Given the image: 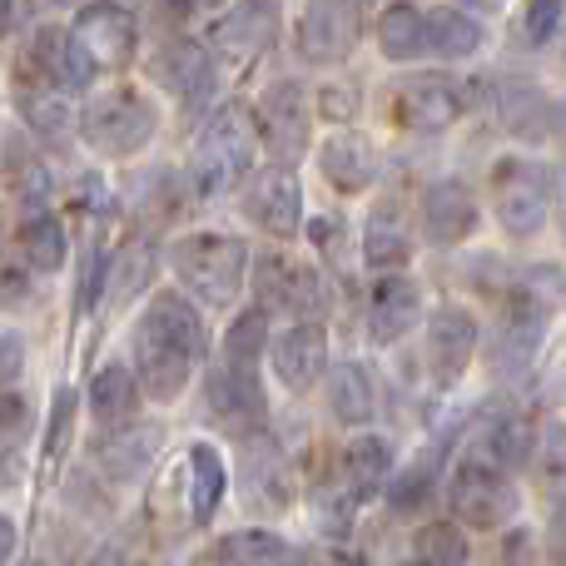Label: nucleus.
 Segmentation results:
<instances>
[{
	"instance_id": "0eeeda50",
	"label": "nucleus",
	"mask_w": 566,
	"mask_h": 566,
	"mask_svg": "<svg viewBox=\"0 0 566 566\" xmlns=\"http://www.w3.org/2000/svg\"><path fill=\"white\" fill-rule=\"evenodd\" d=\"M492 205H497V219L512 239L542 234L552 205V175L532 159H502L492 169Z\"/></svg>"
},
{
	"instance_id": "79ce46f5",
	"label": "nucleus",
	"mask_w": 566,
	"mask_h": 566,
	"mask_svg": "<svg viewBox=\"0 0 566 566\" xmlns=\"http://www.w3.org/2000/svg\"><path fill=\"white\" fill-rule=\"evenodd\" d=\"M109 269H115V259L105 254V249H90L85 254V269H80V293H75V308L80 313H90L99 303V293H105V279H109Z\"/></svg>"
},
{
	"instance_id": "2eb2a0df",
	"label": "nucleus",
	"mask_w": 566,
	"mask_h": 566,
	"mask_svg": "<svg viewBox=\"0 0 566 566\" xmlns=\"http://www.w3.org/2000/svg\"><path fill=\"white\" fill-rule=\"evenodd\" d=\"M259 135H264L269 155L279 165H298L308 155V99H303L298 80H279L264 90V105H259Z\"/></svg>"
},
{
	"instance_id": "9d476101",
	"label": "nucleus",
	"mask_w": 566,
	"mask_h": 566,
	"mask_svg": "<svg viewBox=\"0 0 566 566\" xmlns=\"http://www.w3.org/2000/svg\"><path fill=\"white\" fill-rule=\"evenodd\" d=\"M542 333H547V308H542L532 293H517V298L502 308L497 333L488 338L492 378H522V373L532 368V358L542 353Z\"/></svg>"
},
{
	"instance_id": "b1692460",
	"label": "nucleus",
	"mask_w": 566,
	"mask_h": 566,
	"mask_svg": "<svg viewBox=\"0 0 566 566\" xmlns=\"http://www.w3.org/2000/svg\"><path fill=\"white\" fill-rule=\"evenodd\" d=\"M318 169L338 195H358V189H368L373 175H378V149H373V139L358 135V129H338L333 139H323Z\"/></svg>"
},
{
	"instance_id": "603ef678",
	"label": "nucleus",
	"mask_w": 566,
	"mask_h": 566,
	"mask_svg": "<svg viewBox=\"0 0 566 566\" xmlns=\"http://www.w3.org/2000/svg\"><path fill=\"white\" fill-rule=\"evenodd\" d=\"M50 6H75V0H50Z\"/></svg>"
},
{
	"instance_id": "20e7f679",
	"label": "nucleus",
	"mask_w": 566,
	"mask_h": 566,
	"mask_svg": "<svg viewBox=\"0 0 566 566\" xmlns=\"http://www.w3.org/2000/svg\"><path fill=\"white\" fill-rule=\"evenodd\" d=\"M80 129H85V139L105 159H129L155 135V109H149V99L139 95V90L119 85V90H105V95L90 99Z\"/></svg>"
},
{
	"instance_id": "8fccbe9b",
	"label": "nucleus",
	"mask_w": 566,
	"mask_h": 566,
	"mask_svg": "<svg viewBox=\"0 0 566 566\" xmlns=\"http://www.w3.org/2000/svg\"><path fill=\"white\" fill-rule=\"evenodd\" d=\"M472 10H497V6H507V0H468Z\"/></svg>"
},
{
	"instance_id": "39448f33",
	"label": "nucleus",
	"mask_w": 566,
	"mask_h": 566,
	"mask_svg": "<svg viewBox=\"0 0 566 566\" xmlns=\"http://www.w3.org/2000/svg\"><path fill=\"white\" fill-rule=\"evenodd\" d=\"M507 478H512L507 468H497L492 458L462 448L458 472H452V488H448L452 512H458L468 527H502V522L517 512V492H512Z\"/></svg>"
},
{
	"instance_id": "393cba45",
	"label": "nucleus",
	"mask_w": 566,
	"mask_h": 566,
	"mask_svg": "<svg viewBox=\"0 0 566 566\" xmlns=\"http://www.w3.org/2000/svg\"><path fill=\"white\" fill-rule=\"evenodd\" d=\"M418 318H422V293H418V283L412 279H402V274H392V279H382L378 289H373V298H368V333H373V343H398V338H408L412 328H418Z\"/></svg>"
},
{
	"instance_id": "a211bd4d",
	"label": "nucleus",
	"mask_w": 566,
	"mask_h": 566,
	"mask_svg": "<svg viewBox=\"0 0 566 566\" xmlns=\"http://www.w3.org/2000/svg\"><path fill=\"white\" fill-rule=\"evenodd\" d=\"M149 75H155L169 95L185 99L189 115H195V109H205L209 99H214V85H219L214 60H209V50L195 45V40H169V45L149 60Z\"/></svg>"
},
{
	"instance_id": "f03ea898",
	"label": "nucleus",
	"mask_w": 566,
	"mask_h": 566,
	"mask_svg": "<svg viewBox=\"0 0 566 566\" xmlns=\"http://www.w3.org/2000/svg\"><path fill=\"white\" fill-rule=\"evenodd\" d=\"M169 269L209 308H229L244 289L249 274V244L234 234H189L169 249Z\"/></svg>"
},
{
	"instance_id": "f3484780",
	"label": "nucleus",
	"mask_w": 566,
	"mask_h": 566,
	"mask_svg": "<svg viewBox=\"0 0 566 566\" xmlns=\"http://www.w3.org/2000/svg\"><path fill=\"white\" fill-rule=\"evenodd\" d=\"M269 358H274V378L283 388L308 392L318 378H328V333L318 318H298L269 343Z\"/></svg>"
},
{
	"instance_id": "f704fd0d",
	"label": "nucleus",
	"mask_w": 566,
	"mask_h": 566,
	"mask_svg": "<svg viewBox=\"0 0 566 566\" xmlns=\"http://www.w3.org/2000/svg\"><path fill=\"white\" fill-rule=\"evenodd\" d=\"M149 279H155V244L149 239H129L115 254V269H109V298L115 303L139 298L149 289Z\"/></svg>"
},
{
	"instance_id": "09e8293b",
	"label": "nucleus",
	"mask_w": 566,
	"mask_h": 566,
	"mask_svg": "<svg viewBox=\"0 0 566 566\" xmlns=\"http://www.w3.org/2000/svg\"><path fill=\"white\" fill-rule=\"evenodd\" d=\"M552 547H557V557H566V502L557 512V532H552Z\"/></svg>"
},
{
	"instance_id": "49530a36",
	"label": "nucleus",
	"mask_w": 566,
	"mask_h": 566,
	"mask_svg": "<svg viewBox=\"0 0 566 566\" xmlns=\"http://www.w3.org/2000/svg\"><path fill=\"white\" fill-rule=\"evenodd\" d=\"M552 209H557V229H562V239H566V165L552 175Z\"/></svg>"
},
{
	"instance_id": "37998d69",
	"label": "nucleus",
	"mask_w": 566,
	"mask_h": 566,
	"mask_svg": "<svg viewBox=\"0 0 566 566\" xmlns=\"http://www.w3.org/2000/svg\"><path fill=\"white\" fill-rule=\"evenodd\" d=\"M522 293H532V298H537L547 313H557V308H566V274H562V269H532L527 289H522Z\"/></svg>"
},
{
	"instance_id": "a19ab883",
	"label": "nucleus",
	"mask_w": 566,
	"mask_h": 566,
	"mask_svg": "<svg viewBox=\"0 0 566 566\" xmlns=\"http://www.w3.org/2000/svg\"><path fill=\"white\" fill-rule=\"evenodd\" d=\"M70 422H75V392H70V388H55V402H50V432H45V462H50V468L65 458Z\"/></svg>"
},
{
	"instance_id": "a878e982",
	"label": "nucleus",
	"mask_w": 566,
	"mask_h": 566,
	"mask_svg": "<svg viewBox=\"0 0 566 566\" xmlns=\"http://www.w3.org/2000/svg\"><path fill=\"white\" fill-rule=\"evenodd\" d=\"M224 488H229V472H224V458H219L209 442H195L185 452V517L195 527L214 522L219 502H224Z\"/></svg>"
},
{
	"instance_id": "bb28decb",
	"label": "nucleus",
	"mask_w": 566,
	"mask_h": 566,
	"mask_svg": "<svg viewBox=\"0 0 566 566\" xmlns=\"http://www.w3.org/2000/svg\"><path fill=\"white\" fill-rule=\"evenodd\" d=\"M408 254H412V239H408V224H402V209L378 205L368 214V229H363V259L373 269H398L408 264Z\"/></svg>"
},
{
	"instance_id": "dca6fc26",
	"label": "nucleus",
	"mask_w": 566,
	"mask_h": 566,
	"mask_svg": "<svg viewBox=\"0 0 566 566\" xmlns=\"http://www.w3.org/2000/svg\"><path fill=\"white\" fill-rule=\"evenodd\" d=\"M75 40L85 45V55L95 60L99 70H125L135 60V45H139V25L125 6L115 0H95L75 15Z\"/></svg>"
},
{
	"instance_id": "de8ad7c7",
	"label": "nucleus",
	"mask_w": 566,
	"mask_h": 566,
	"mask_svg": "<svg viewBox=\"0 0 566 566\" xmlns=\"http://www.w3.org/2000/svg\"><path fill=\"white\" fill-rule=\"evenodd\" d=\"M0 557H6V562L15 557V522H10V517L0 522Z\"/></svg>"
},
{
	"instance_id": "c756f323",
	"label": "nucleus",
	"mask_w": 566,
	"mask_h": 566,
	"mask_svg": "<svg viewBox=\"0 0 566 566\" xmlns=\"http://www.w3.org/2000/svg\"><path fill=\"white\" fill-rule=\"evenodd\" d=\"M482 40H488V30H482V20H472V10H458V6L428 10V45L442 60L472 55V50H482Z\"/></svg>"
},
{
	"instance_id": "473e14b6",
	"label": "nucleus",
	"mask_w": 566,
	"mask_h": 566,
	"mask_svg": "<svg viewBox=\"0 0 566 566\" xmlns=\"http://www.w3.org/2000/svg\"><path fill=\"white\" fill-rule=\"evenodd\" d=\"M502 119H507L512 135L537 139V135H547V125L557 119V109L547 105V95H542L532 80H512V85L502 90Z\"/></svg>"
},
{
	"instance_id": "aec40b11",
	"label": "nucleus",
	"mask_w": 566,
	"mask_h": 566,
	"mask_svg": "<svg viewBox=\"0 0 566 566\" xmlns=\"http://www.w3.org/2000/svg\"><path fill=\"white\" fill-rule=\"evenodd\" d=\"M279 35V0H239L224 20L214 25V50L234 65L264 55Z\"/></svg>"
},
{
	"instance_id": "6ab92c4d",
	"label": "nucleus",
	"mask_w": 566,
	"mask_h": 566,
	"mask_svg": "<svg viewBox=\"0 0 566 566\" xmlns=\"http://www.w3.org/2000/svg\"><path fill=\"white\" fill-rule=\"evenodd\" d=\"M209 408L229 432H259L269 418L264 388H259V368H239V363H219L209 373Z\"/></svg>"
},
{
	"instance_id": "ddd939ff",
	"label": "nucleus",
	"mask_w": 566,
	"mask_h": 566,
	"mask_svg": "<svg viewBox=\"0 0 566 566\" xmlns=\"http://www.w3.org/2000/svg\"><path fill=\"white\" fill-rule=\"evenodd\" d=\"M159 448H165V428H159V422H109V432H99V438L90 442V458H95V468L105 472L109 482L125 488V482L149 478Z\"/></svg>"
},
{
	"instance_id": "4c0bfd02",
	"label": "nucleus",
	"mask_w": 566,
	"mask_h": 566,
	"mask_svg": "<svg viewBox=\"0 0 566 566\" xmlns=\"http://www.w3.org/2000/svg\"><path fill=\"white\" fill-rule=\"evenodd\" d=\"M537 488L547 492V502H566V428L562 422H552L547 432H542V448H537Z\"/></svg>"
},
{
	"instance_id": "c85d7f7f",
	"label": "nucleus",
	"mask_w": 566,
	"mask_h": 566,
	"mask_svg": "<svg viewBox=\"0 0 566 566\" xmlns=\"http://www.w3.org/2000/svg\"><path fill=\"white\" fill-rule=\"evenodd\" d=\"M20 254H25L30 269H40V274H55V269L70 259L65 224H60L50 209H30L25 224H20Z\"/></svg>"
},
{
	"instance_id": "423d86ee",
	"label": "nucleus",
	"mask_w": 566,
	"mask_h": 566,
	"mask_svg": "<svg viewBox=\"0 0 566 566\" xmlns=\"http://www.w3.org/2000/svg\"><path fill=\"white\" fill-rule=\"evenodd\" d=\"M195 363H205V358L185 338H175L155 313H145L135 323V368L155 402H175L189 388V378H195Z\"/></svg>"
},
{
	"instance_id": "412c9836",
	"label": "nucleus",
	"mask_w": 566,
	"mask_h": 566,
	"mask_svg": "<svg viewBox=\"0 0 566 566\" xmlns=\"http://www.w3.org/2000/svg\"><path fill=\"white\" fill-rule=\"evenodd\" d=\"M30 75L20 85V115L30 119V129H35L40 139H55V145H65V139H75V90L60 85L55 75H45L40 65H30Z\"/></svg>"
},
{
	"instance_id": "c03bdc74",
	"label": "nucleus",
	"mask_w": 566,
	"mask_h": 566,
	"mask_svg": "<svg viewBox=\"0 0 566 566\" xmlns=\"http://www.w3.org/2000/svg\"><path fill=\"white\" fill-rule=\"evenodd\" d=\"M0 412H6V418H0V422H6V458H15L20 442H25V432H30V408H25V398L10 388L6 392V408H0Z\"/></svg>"
},
{
	"instance_id": "e433bc0d",
	"label": "nucleus",
	"mask_w": 566,
	"mask_h": 566,
	"mask_svg": "<svg viewBox=\"0 0 566 566\" xmlns=\"http://www.w3.org/2000/svg\"><path fill=\"white\" fill-rule=\"evenodd\" d=\"M269 353V313L249 308L244 318H234L224 338V363H239V368H259V358Z\"/></svg>"
},
{
	"instance_id": "4468645a",
	"label": "nucleus",
	"mask_w": 566,
	"mask_h": 566,
	"mask_svg": "<svg viewBox=\"0 0 566 566\" xmlns=\"http://www.w3.org/2000/svg\"><path fill=\"white\" fill-rule=\"evenodd\" d=\"M244 214L274 239L298 234L303 229V189H298V179H293V165H279L274 159L269 169H259V175L249 179Z\"/></svg>"
},
{
	"instance_id": "7ed1b4c3",
	"label": "nucleus",
	"mask_w": 566,
	"mask_h": 566,
	"mask_svg": "<svg viewBox=\"0 0 566 566\" xmlns=\"http://www.w3.org/2000/svg\"><path fill=\"white\" fill-rule=\"evenodd\" d=\"M388 478H392V448L382 438H358L348 452H343V468L328 488L318 492V517L328 532H343L348 517L363 507L368 497L388 492Z\"/></svg>"
},
{
	"instance_id": "6e6552de",
	"label": "nucleus",
	"mask_w": 566,
	"mask_h": 566,
	"mask_svg": "<svg viewBox=\"0 0 566 566\" xmlns=\"http://www.w3.org/2000/svg\"><path fill=\"white\" fill-rule=\"evenodd\" d=\"M239 488H244V507L259 512V517H283V512L293 507V468L264 428L244 438V452H239Z\"/></svg>"
},
{
	"instance_id": "cd10ccee",
	"label": "nucleus",
	"mask_w": 566,
	"mask_h": 566,
	"mask_svg": "<svg viewBox=\"0 0 566 566\" xmlns=\"http://www.w3.org/2000/svg\"><path fill=\"white\" fill-rule=\"evenodd\" d=\"M328 408L343 428L373 422V382H368V373H363V363H338V368H328Z\"/></svg>"
},
{
	"instance_id": "72a5a7b5",
	"label": "nucleus",
	"mask_w": 566,
	"mask_h": 566,
	"mask_svg": "<svg viewBox=\"0 0 566 566\" xmlns=\"http://www.w3.org/2000/svg\"><path fill=\"white\" fill-rule=\"evenodd\" d=\"M135 402H139V388H135V378H129V368L105 363V368L95 373V382H90V412H95L99 422H125L129 412H135Z\"/></svg>"
},
{
	"instance_id": "5701e85b",
	"label": "nucleus",
	"mask_w": 566,
	"mask_h": 566,
	"mask_svg": "<svg viewBox=\"0 0 566 566\" xmlns=\"http://www.w3.org/2000/svg\"><path fill=\"white\" fill-rule=\"evenodd\" d=\"M472 348H478V323L462 308H438L428 323V373L432 382L452 388L462 378V368L472 363Z\"/></svg>"
},
{
	"instance_id": "ea45409f",
	"label": "nucleus",
	"mask_w": 566,
	"mask_h": 566,
	"mask_svg": "<svg viewBox=\"0 0 566 566\" xmlns=\"http://www.w3.org/2000/svg\"><path fill=\"white\" fill-rule=\"evenodd\" d=\"M562 15H566V0H527L522 6V40L527 45H547L557 35Z\"/></svg>"
},
{
	"instance_id": "2f4dec72",
	"label": "nucleus",
	"mask_w": 566,
	"mask_h": 566,
	"mask_svg": "<svg viewBox=\"0 0 566 566\" xmlns=\"http://www.w3.org/2000/svg\"><path fill=\"white\" fill-rule=\"evenodd\" d=\"M378 45L388 60H412L428 50V15H422L418 6H408V0H398V6L382 10L378 20Z\"/></svg>"
},
{
	"instance_id": "f257e3e1",
	"label": "nucleus",
	"mask_w": 566,
	"mask_h": 566,
	"mask_svg": "<svg viewBox=\"0 0 566 566\" xmlns=\"http://www.w3.org/2000/svg\"><path fill=\"white\" fill-rule=\"evenodd\" d=\"M254 139H264L254 129V115L244 105H224L214 119L205 125L189 159V195L195 199H224L254 169Z\"/></svg>"
},
{
	"instance_id": "1a4fd4ad",
	"label": "nucleus",
	"mask_w": 566,
	"mask_h": 566,
	"mask_svg": "<svg viewBox=\"0 0 566 566\" xmlns=\"http://www.w3.org/2000/svg\"><path fill=\"white\" fill-rule=\"evenodd\" d=\"M388 119L412 135H442L462 119V90L448 75H408L388 90Z\"/></svg>"
},
{
	"instance_id": "4be33fe9",
	"label": "nucleus",
	"mask_w": 566,
	"mask_h": 566,
	"mask_svg": "<svg viewBox=\"0 0 566 566\" xmlns=\"http://www.w3.org/2000/svg\"><path fill=\"white\" fill-rule=\"evenodd\" d=\"M478 229V199L462 179H438V185L422 195V234L428 244L452 249Z\"/></svg>"
},
{
	"instance_id": "f8f14e48",
	"label": "nucleus",
	"mask_w": 566,
	"mask_h": 566,
	"mask_svg": "<svg viewBox=\"0 0 566 566\" xmlns=\"http://www.w3.org/2000/svg\"><path fill=\"white\" fill-rule=\"evenodd\" d=\"M363 40V15L353 0H313L298 20V50L313 65H343Z\"/></svg>"
},
{
	"instance_id": "7c9ffc66",
	"label": "nucleus",
	"mask_w": 566,
	"mask_h": 566,
	"mask_svg": "<svg viewBox=\"0 0 566 566\" xmlns=\"http://www.w3.org/2000/svg\"><path fill=\"white\" fill-rule=\"evenodd\" d=\"M438 468H442V452H422L418 462H408L402 472H392V482H388L392 517H418V512L428 507L432 488H438Z\"/></svg>"
},
{
	"instance_id": "3c124183",
	"label": "nucleus",
	"mask_w": 566,
	"mask_h": 566,
	"mask_svg": "<svg viewBox=\"0 0 566 566\" xmlns=\"http://www.w3.org/2000/svg\"><path fill=\"white\" fill-rule=\"evenodd\" d=\"M557 129H562V135H566V99H562V105H557Z\"/></svg>"
},
{
	"instance_id": "c9c22d12",
	"label": "nucleus",
	"mask_w": 566,
	"mask_h": 566,
	"mask_svg": "<svg viewBox=\"0 0 566 566\" xmlns=\"http://www.w3.org/2000/svg\"><path fill=\"white\" fill-rule=\"evenodd\" d=\"M214 557L219 562H259V566H269V562H298L303 552H293L283 537H274V532H234V537L219 542Z\"/></svg>"
},
{
	"instance_id": "a18cd8bd",
	"label": "nucleus",
	"mask_w": 566,
	"mask_h": 566,
	"mask_svg": "<svg viewBox=\"0 0 566 566\" xmlns=\"http://www.w3.org/2000/svg\"><path fill=\"white\" fill-rule=\"evenodd\" d=\"M0 378H6V388L20 378V333H6V363H0Z\"/></svg>"
},
{
	"instance_id": "58836bf2",
	"label": "nucleus",
	"mask_w": 566,
	"mask_h": 566,
	"mask_svg": "<svg viewBox=\"0 0 566 566\" xmlns=\"http://www.w3.org/2000/svg\"><path fill=\"white\" fill-rule=\"evenodd\" d=\"M412 552H418V562H468V537L452 522H432L412 537Z\"/></svg>"
},
{
	"instance_id": "9b49d317",
	"label": "nucleus",
	"mask_w": 566,
	"mask_h": 566,
	"mask_svg": "<svg viewBox=\"0 0 566 566\" xmlns=\"http://www.w3.org/2000/svg\"><path fill=\"white\" fill-rule=\"evenodd\" d=\"M254 289L269 308L279 313H293V318H318L328 313V283L313 264H293V259H259V274H254Z\"/></svg>"
}]
</instances>
